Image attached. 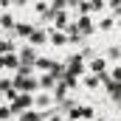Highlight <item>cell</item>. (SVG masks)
Instances as JSON below:
<instances>
[{"label":"cell","instance_id":"cell-1","mask_svg":"<svg viewBox=\"0 0 121 121\" xmlns=\"http://www.w3.org/2000/svg\"><path fill=\"white\" fill-rule=\"evenodd\" d=\"M76 31H79L82 37L93 34V31H96V20H93L90 14H79V17H76Z\"/></svg>","mask_w":121,"mask_h":121},{"label":"cell","instance_id":"cell-2","mask_svg":"<svg viewBox=\"0 0 121 121\" xmlns=\"http://www.w3.org/2000/svg\"><path fill=\"white\" fill-rule=\"evenodd\" d=\"M87 73V62L82 56H70L68 59V76H85Z\"/></svg>","mask_w":121,"mask_h":121},{"label":"cell","instance_id":"cell-3","mask_svg":"<svg viewBox=\"0 0 121 121\" xmlns=\"http://www.w3.org/2000/svg\"><path fill=\"white\" fill-rule=\"evenodd\" d=\"M90 121L93 118V107L90 104H76V107H73V113H70V116H68V121Z\"/></svg>","mask_w":121,"mask_h":121},{"label":"cell","instance_id":"cell-4","mask_svg":"<svg viewBox=\"0 0 121 121\" xmlns=\"http://www.w3.org/2000/svg\"><path fill=\"white\" fill-rule=\"evenodd\" d=\"M107 68H110L107 56H96V59L87 62V70H90V73H96V76H104V73H107Z\"/></svg>","mask_w":121,"mask_h":121},{"label":"cell","instance_id":"cell-5","mask_svg":"<svg viewBox=\"0 0 121 121\" xmlns=\"http://www.w3.org/2000/svg\"><path fill=\"white\" fill-rule=\"evenodd\" d=\"M116 28V14H101L99 20H96V31H113Z\"/></svg>","mask_w":121,"mask_h":121},{"label":"cell","instance_id":"cell-6","mask_svg":"<svg viewBox=\"0 0 121 121\" xmlns=\"http://www.w3.org/2000/svg\"><path fill=\"white\" fill-rule=\"evenodd\" d=\"M28 45H34V48H37V45H48V31H31V37H28Z\"/></svg>","mask_w":121,"mask_h":121},{"label":"cell","instance_id":"cell-7","mask_svg":"<svg viewBox=\"0 0 121 121\" xmlns=\"http://www.w3.org/2000/svg\"><path fill=\"white\" fill-rule=\"evenodd\" d=\"M17 68H20V56L17 54H11V51L3 54V70H17Z\"/></svg>","mask_w":121,"mask_h":121},{"label":"cell","instance_id":"cell-8","mask_svg":"<svg viewBox=\"0 0 121 121\" xmlns=\"http://www.w3.org/2000/svg\"><path fill=\"white\" fill-rule=\"evenodd\" d=\"M17 118H20V121H39L42 116H39V110H37V107H31V110H23V113H17Z\"/></svg>","mask_w":121,"mask_h":121},{"label":"cell","instance_id":"cell-9","mask_svg":"<svg viewBox=\"0 0 121 121\" xmlns=\"http://www.w3.org/2000/svg\"><path fill=\"white\" fill-rule=\"evenodd\" d=\"M65 42H68V37L59 34V31H51L48 34V45H65Z\"/></svg>","mask_w":121,"mask_h":121},{"label":"cell","instance_id":"cell-10","mask_svg":"<svg viewBox=\"0 0 121 121\" xmlns=\"http://www.w3.org/2000/svg\"><path fill=\"white\" fill-rule=\"evenodd\" d=\"M17 26V20H11V14H3L0 17V28H14Z\"/></svg>","mask_w":121,"mask_h":121},{"label":"cell","instance_id":"cell-11","mask_svg":"<svg viewBox=\"0 0 121 121\" xmlns=\"http://www.w3.org/2000/svg\"><path fill=\"white\" fill-rule=\"evenodd\" d=\"M11 116H14V113H11V107H9V104H3V107H0V121L11 118Z\"/></svg>","mask_w":121,"mask_h":121},{"label":"cell","instance_id":"cell-12","mask_svg":"<svg viewBox=\"0 0 121 121\" xmlns=\"http://www.w3.org/2000/svg\"><path fill=\"white\" fill-rule=\"evenodd\" d=\"M56 26H59V28H68V14H65V11L56 14Z\"/></svg>","mask_w":121,"mask_h":121},{"label":"cell","instance_id":"cell-13","mask_svg":"<svg viewBox=\"0 0 121 121\" xmlns=\"http://www.w3.org/2000/svg\"><path fill=\"white\" fill-rule=\"evenodd\" d=\"M48 121H68V116H51Z\"/></svg>","mask_w":121,"mask_h":121},{"label":"cell","instance_id":"cell-14","mask_svg":"<svg viewBox=\"0 0 121 121\" xmlns=\"http://www.w3.org/2000/svg\"><path fill=\"white\" fill-rule=\"evenodd\" d=\"M116 28H121V14H118V17H116Z\"/></svg>","mask_w":121,"mask_h":121}]
</instances>
